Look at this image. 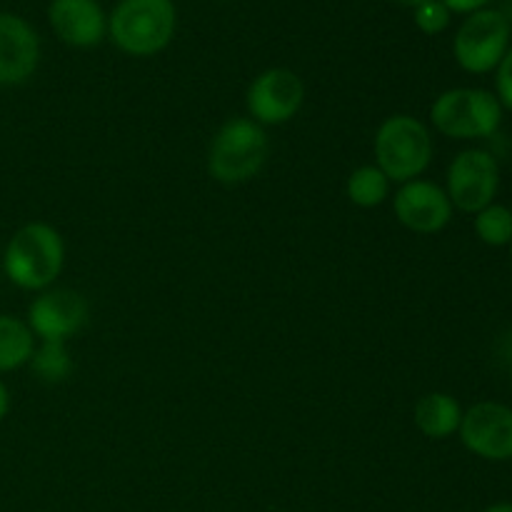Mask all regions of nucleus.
Wrapping results in <instances>:
<instances>
[{"label":"nucleus","mask_w":512,"mask_h":512,"mask_svg":"<svg viewBox=\"0 0 512 512\" xmlns=\"http://www.w3.org/2000/svg\"><path fill=\"white\" fill-rule=\"evenodd\" d=\"M65 263V245L48 223H28L8 240L3 270L23 290H45L55 283Z\"/></svg>","instance_id":"obj_1"},{"label":"nucleus","mask_w":512,"mask_h":512,"mask_svg":"<svg viewBox=\"0 0 512 512\" xmlns=\"http://www.w3.org/2000/svg\"><path fill=\"white\" fill-rule=\"evenodd\" d=\"M175 25L173 0H120L108 20V33L123 53L148 58L168 48Z\"/></svg>","instance_id":"obj_2"},{"label":"nucleus","mask_w":512,"mask_h":512,"mask_svg":"<svg viewBox=\"0 0 512 512\" xmlns=\"http://www.w3.org/2000/svg\"><path fill=\"white\" fill-rule=\"evenodd\" d=\"M270 143L253 118H233L215 133L208 153V173L218 183L240 185L253 180L268 160Z\"/></svg>","instance_id":"obj_3"},{"label":"nucleus","mask_w":512,"mask_h":512,"mask_svg":"<svg viewBox=\"0 0 512 512\" xmlns=\"http://www.w3.org/2000/svg\"><path fill=\"white\" fill-rule=\"evenodd\" d=\"M430 158V130L413 115H393L375 133V165L390 183L418 180L428 170Z\"/></svg>","instance_id":"obj_4"},{"label":"nucleus","mask_w":512,"mask_h":512,"mask_svg":"<svg viewBox=\"0 0 512 512\" xmlns=\"http://www.w3.org/2000/svg\"><path fill=\"white\" fill-rule=\"evenodd\" d=\"M433 125L455 140L490 138L500 128L503 105L488 90L455 88L445 90L430 108Z\"/></svg>","instance_id":"obj_5"},{"label":"nucleus","mask_w":512,"mask_h":512,"mask_svg":"<svg viewBox=\"0 0 512 512\" xmlns=\"http://www.w3.org/2000/svg\"><path fill=\"white\" fill-rule=\"evenodd\" d=\"M510 48V23L500 10L483 8L470 13L458 28L453 43L455 60L468 73L483 75L500 65Z\"/></svg>","instance_id":"obj_6"},{"label":"nucleus","mask_w":512,"mask_h":512,"mask_svg":"<svg viewBox=\"0 0 512 512\" xmlns=\"http://www.w3.org/2000/svg\"><path fill=\"white\" fill-rule=\"evenodd\" d=\"M500 188V165L485 150H463L450 163L448 198L463 213H480L495 200Z\"/></svg>","instance_id":"obj_7"},{"label":"nucleus","mask_w":512,"mask_h":512,"mask_svg":"<svg viewBox=\"0 0 512 512\" xmlns=\"http://www.w3.org/2000/svg\"><path fill=\"white\" fill-rule=\"evenodd\" d=\"M305 100V85L293 70L270 68L248 88L250 118L258 125H283L298 115Z\"/></svg>","instance_id":"obj_8"},{"label":"nucleus","mask_w":512,"mask_h":512,"mask_svg":"<svg viewBox=\"0 0 512 512\" xmlns=\"http://www.w3.org/2000/svg\"><path fill=\"white\" fill-rule=\"evenodd\" d=\"M460 440L473 455L493 463L512 460V408L503 403H478L463 413Z\"/></svg>","instance_id":"obj_9"},{"label":"nucleus","mask_w":512,"mask_h":512,"mask_svg":"<svg viewBox=\"0 0 512 512\" xmlns=\"http://www.w3.org/2000/svg\"><path fill=\"white\" fill-rule=\"evenodd\" d=\"M88 323V303L75 290H45L28 310V328L40 343H65Z\"/></svg>","instance_id":"obj_10"},{"label":"nucleus","mask_w":512,"mask_h":512,"mask_svg":"<svg viewBox=\"0 0 512 512\" xmlns=\"http://www.w3.org/2000/svg\"><path fill=\"white\" fill-rule=\"evenodd\" d=\"M395 218L420 235L440 233L453 218V203L440 185L430 180H410L395 193Z\"/></svg>","instance_id":"obj_11"},{"label":"nucleus","mask_w":512,"mask_h":512,"mask_svg":"<svg viewBox=\"0 0 512 512\" xmlns=\"http://www.w3.org/2000/svg\"><path fill=\"white\" fill-rule=\"evenodd\" d=\"M40 63V38L28 20L0 13V85H20Z\"/></svg>","instance_id":"obj_12"},{"label":"nucleus","mask_w":512,"mask_h":512,"mask_svg":"<svg viewBox=\"0 0 512 512\" xmlns=\"http://www.w3.org/2000/svg\"><path fill=\"white\" fill-rule=\"evenodd\" d=\"M48 18L55 35L73 48H93L108 33V20L98 0H53Z\"/></svg>","instance_id":"obj_13"},{"label":"nucleus","mask_w":512,"mask_h":512,"mask_svg":"<svg viewBox=\"0 0 512 512\" xmlns=\"http://www.w3.org/2000/svg\"><path fill=\"white\" fill-rule=\"evenodd\" d=\"M463 423V408L448 393H430L415 405V425L425 438L445 440L458 433Z\"/></svg>","instance_id":"obj_14"},{"label":"nucleus","mask_w":512,"mask_h":512,"mask_svg":"<svg viewBox=\"0 0 512 512\" xmlns=\"http://www.w3.org/2000/svg\"><path fill=\"white\" fill-rule=\"evenodd\" d=\"M35 335L28 323L15 315H0V373H10L30 363Z\"/></svg>","instance_id":"obj_15"},{"label":"nucleus","mask_w":512,"mask_h":512,"mask_svg":"<svg viewBox=\"0 0 512 512\" xmlns=\"http://www.w3.org/2000/svg\"><path fill=\"white\" fill-rule=\"evenodd\" d=\"M388 193L390 180L385 178V173L378 165H363V168L350 173L348 198L353 200L358 208H375V205H383Z\"/></svg>","instance_id":"obj_16"},{"label":"nucleus","mask_w":512,"mask_h":512,"mask_svg":"<svg viewBox=\"0 0 512 512\" xmlns=\"http://www.w3.org/2000/svg\"><path fill=\"white\" fill-rule=\"evenodd\" d=\"M30 368L43 383H63L73 373V358H70L65 343H40L33 350Z\"/></svg>","instance_id":"obj_17"},{"label":"nucleus","mask_w":512,"mask_h":512,"mask_svg":"<svg viewBox=\"0 0 512 512\" xmlns=\"http://www.w3.org/2000/svg\"><path fill=\"white\" fill-rule=\"evenodd\" d=\"M475 233L485 245L503 248L512 243V210L505 205L490 203L480 213H475Z\"/></svg>","instance_id":"obj_18"},{"label":"nucleus","mask_w":512,"mask_h":512,"mask_svg":"<svg viewBox=\"0 0 512 512\" xmlns=\"http://www.w3.org/2000/svg\"><path fill=\"white\" fill-rule=\"evenodd\" d=\"M450 10L445 8L440 0H425L423 5L415 8V25L423 30L425 35H438L448 28Z\"/></svg>","instance_id":"obj_19"},{"label":"nucleus","mask_w":512,"mask_h":512,"mask_svg":"<svg viewBox=\"0 0 512 512\" xmlns=\"http://www.w3.org/2000/svg\"><path fill=\"white\" fill-rule=\"evenodd\" d=\"M495 85H498V95H495V98L500 100V105L512 110V48H508L505 58L500 60Z\"/></svg>","instance_id":"obj_20"},{"label":"nucleus","mask_w":512,"mask_h":512,"mask_svg":"<svg viewBox=\"0 0 512 512\" xmlns=\"http://www.w3.org/2000/svg\"><path fill=\"white\" fill-rule=\"evenodd\" d=\"M440 3H443L450 13H468L470 15V13H478V10H483L490 0H440Z\"/></svg>","instance_id":"obj_21"},{"label":"nucleus","mask_w":512,"mask_h":512,"mask_svg":"<svg viewBox=\"0 0 512 512\" xmlns=\"http://www.w3.org/2000/svg\"><path fill=\"white\" fill-rule=\"evenodd\" d=\"M10 410V395H8V388L3 385V380H0V423H3V418L8 415Z\"/></svg>","instance_id":"obj_22"},{"label":"nucleus","mask_w":512,"mask_h":512,"mask_svg":"<svg viewBox=\"0 0 512 512\" xmlns=\"http://www.w3.org/2000/svg\"><path fill=\"white\" fill-rule=\"evenodd\" d=\"M483 512H512V503H498V505H490Z\"/></svg>","instance_id":"obj_23"},{"label":"nucleus","mask_w":512,"mask_h":512,"mask_svg":"<svg viewBox=\"0 0 512 512\" xmlns=\"http://www.w3.org/2000/svg\"><path fill=\"white\" fill-rule=\"evenodd\" d=\"M395 3H400V5H408V8H418V5H423L425 0H395Z\"/></svg>","instance_id":"obj_24"},{"label":"nucleus","mask_w":512,"mask_h":512,"mask_svg":"<svg viewBox=\"0 0 512 512\" xmlns=\"http://www.w3.org/2000/svg\"><path fill=\"white\" fill-rule=\"evenodd\" d=\"M510 258H512V243H510Z\"/></svg>","instance_id":"obj_25"}]
</instances>
